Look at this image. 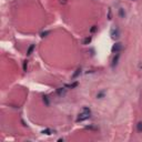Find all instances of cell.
<instances>
[{
  "label": "cell",
  "mask_w": 142,
  "mask_h": 142,
  "mask_svg": "<svg viewBox=\"0 0 142 142\" xmlns=\"http://www.w3.org/2000/svg\"><path fill=\"white\" fill-rule=\"evenodd\" d=\"M91 117V110L88 107H83L82 108V112L79 114V117L77 118V122H82L88 120L89 118Z\"/></svg>",
  "instance_id": "obj_1"
},
{
  "label": "cell",
  "mask_w": 142,
  "mask_h": 142,
  "mask_svg": "<svg viewBox=\"0 0 142 142\" xmlns=\"http://www.w3.org/2000/svg\"><path fill=\"white\" fill-rule=\"evenodd\" d=\"M122 50H123V45H122L121 42H116V43L112 46V48H111V51H112L113 53L120 52V51H122Z\"/></svg>",
  "instance_id": "obj_2"
},
{
  "label": "cell",
  "mask_w": 142,
  "mask_h": 142,
  "mask_svg": "<svg viewBox=\"0 0 142 142\" xmlns=\"http://www.w3.org/2000/svg\"><path fill=\"white\" fill-rule=\"evenodd\" d=\"M110 34H111V38H112V39H119V38H120V29H119L118 27H116L114 29L111 30Z\"/></svg>",
  "instance_id": "obj_3"
},
{
  "label": "cell",
  "mask_w": 142,
  "mask_h": 142,
  "mask_svg": "<svg viewBox=\"0 0 142 142\" xmlns=\"http://www.w3.org/2000/svg\"><path fill=\"white\" fill-rule=\"evenodd\" d=\"M119 59H120V52H117L116 56H114L112 59V62H111V68H112V69H114V68L117 67L118 62H119Z\"/></svg>",
  "instance_id": "obj_4"
},
{
  "label": "cell",
  "mask_w": 142,
  "mask_h": 142,
  "mask_svg": "<svg viewBox=\"0 0 142 142\" xmlns=\"http://www.w3.org/2000/svg\"><path fill=\"white\" fill-rule=\"evenodd\" d=\"M34 49H36V45H34V43H32V45H30V46L28 47V49H27V53H26V54H27V56H31Z\"/></svg>",
  "instance_id": "obj_5"
},
{
  "label": "cell",
  "mask_w": 142,
  "mask_h": 142,
  "mask_svg": "<svg viewBox=\"0 0 142 142\" xmlns=\"http://www.w3.org/2000/svg\"><path fill=\"white\" fill-rule=\"evenodd\" d=\"M66 93H67V89H64V88H58L57 89V94H58L59 97H63Z\"/></svg>",
  "instance_id": "obj_6"
},
{
  "label": "cell",
  "mask_w": 142,
  "mask_h": 142,
  "mask_svg": "<svg viewBox=\"0 0 142 142\" xmlns=\"http://www.w3.org/2000/svg\"><path fill=\"white\" fill-rule=\"evenodd\" d=\"M81 68H78V69H77V70L75 71V73H73V75H72V77H71V79H77V78H78V77H79L80 75H81Z\"/></svg>",
  "instance_id": "obj_7"
},
{
  "label": "cell",
  "mask_w": 142,
  "mask_h": 142,
  "mask_svg": "<svg viewBox=\"0 0 142 142\" xmlns=\"http://www.w3.org/2000/svg\"><path fill=\"white\" fill-rule=\"evenodd\" d=\"M78 86H79V82H78V81H75V82H72V83H70V84H66V88L75 89V88H77Z\"/></svg>",
  "instance_id": "obj_8"
},
{
  "label": "cell",
  "mask_w": 142,
  "mask_h": 142,
  "mask_svg": "<svg viewBox=\"0 0 142 142\" xmlns=\"http://www.w3.org/2000/svg\"><path fill=\"white\" fill-rule=\"evenodd\" d=\"M105 93H107L105 90H101V91H99L98 93H97V99H102V98H105Z\"/></svg>",
  "instance_id": "obj_9"
},
{
  "label": "cell",
  "mask_w": 142,
  "mask_h": 142,
  "mask_svg": "<svg viewBox=\"0 0 142 142\" xmlns=\"http://www.w3.org/2000/svg\"><path fill=\"white\" fill-rule=\"evenodd\" d=\"M42 100H43V103L46 105V107H49L50 105V100H49V97L48 96H43L42 97Z\"/></svg>",
  "instance_id": "obj_10"
},
{
  "label": "cell",
  "mask_w": 142,
  "mask_h": 142,
  "mask_svg": "<svg viewBox=\"0 0 142 142\" xmlns=\"http://www.w3.org/2000/svg\"><path fill=\"white\" fill-rule=\"evenodd\" d=\"M119 17L120 18H125V11H124V9L123 8H120L119 9Z\"/></svg>",
  "instance_id": "obj_11"
},
{
  "label": "cell",
  "mask_w": 142,
  "mask_h": 142,
  "mask_svg": "<svg viewBox=\"0 0 142 142\" xmlns=\"http://www.w3.org/2000/svg\"><path fill=\"white\" fill-rule=\"evenodd\" d=\"M91 40H92L91 37H87V38H84V40H83V42H82V43H83L84 46H88L89 43L91 42Z\"/></svg>",
  "instance_id": "obj_12"
},
{
  "label": "cell",
  "mask_w": 142,
  "mask_h": 142,
  "mask_svg": "<svg viewBox=\"0 0 142 142\" xmlns=\"http://www.w3.org/2000/svg\"><path fill=\"white\" fill-rule=\"evenodd\" d=\"M137 130H138L139 133H142V121L138 122V124H137Z\"/></svg>",
  "instance_id": "obj_13"
},
{
  "label": "cell",
  "mask_w": 142,
  "mask_h": 142,
  "mask_svg": "<svg viewBox=\"0 0 142 142\" xmlns=\"http://www.w3.org/2000/svg\"><path fill=\"white\" fill-rule=\"evenodd\" d=\"M22 69H23V71H26V72L28 70V61H27V60L23 61V63H22Z\"/></svg>",
  "instance_id": "obj_14"
},
{
  "label": "cell",
  "mask_w": 142,
  "mask_h": 142,
  "mask_svg": "<svg viewBox=\"0 0 142 142\" xmlns=\"http://www.w3.org/2000/svg\"><path fill=\"white\" fill-rule=\"evenodd\" d=\"M41 133L47 134V135H50V134H52V130H50V129H46V130H43Z\"/></svg>",
  "instance_id": "obj_15"
},
{
  "label": "cell",
  "mask_w": 142,
  "mask_h": 142,
  "mask_svg": "<svg viewBox=\"0 0 142 142\" xmlns=\"http://www.w3.org/2000/svg\"><path fill=\"white\" fill-rule=\"evenodd\" d=\"M108 19H109V20H111V19H112V10H111V8L108 9Z\"/></svg>",
  "instance_id": "obj_16"
},
{
  "label": "cell",
  "mask_w": 142,
  "mask_h": 142,
  "mask_svg": "<svg viewBox=\"0 0 142 142\" xmlns=\"http://www.w3.org/2000/svg\"><path fill=\"white\" fill-rule=\"evenodd\" d=\"M97 30H98V27H97V26H92V28L90 29V32H91V34H94Z\"/></svg>",
  "instance_id": "obj_17"
},
{
  "label": "cell",
  "mask_w": 142,
  "mask_h": 142,
  "mask_svg": "<svg viewBox=\"0 0 142 142\" xmlns=\"http://www.w3.org/2000/svg\"><path fill=\"white\" fill-rule=\"evenodd\" d=\"M50 34V31H45V32H41V34H40V37L45 38V37H47V34Z\"/></svg>",
  "instance_id": "obj_18"
},
{
  "label": "cell",
  "mask_w": 142,
  "mask_h": 142,
  "mask_svg": "<svg viewBox=\"0 0 142 142\" xmlns=\"http://www.w3.org/2000/svg\"><path fill=\"white\" fill-rule=\"evenodd\" d=\"M60 2H61V4H67V1H66V0H61Z\"/></svg>",
  "instance_id": "obj_19"
},
{
  "label": "cell",
  "mask_w": 142,
  "mask_h": 142,
  "mask_svg": "<svg viewBox=\"0 0 142 142\" xmlns=\"http://www.w3.org/2000/svg\"><path fill=\"white\" fill-rule=\"evenodd\" d=\"M132 1H135V0H132Z\"/></svg>",
  "instance_id": "obj_20"
}]
</instances>
